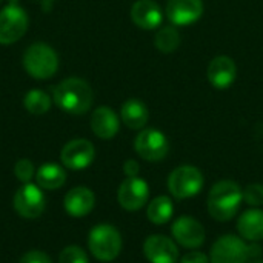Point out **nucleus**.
Returning a JSON list of instances; mask_svg holds the SVG:
<instances>
[{"mask_svg": "<svg viewBox=\"0 0 263 263\" xmlns=\"http://www.w3.org/2000/svg\"><path fill=\"white\" fill-rule=\"evenodd\" d=\"M52 100L62 111L72 116H82L89 111L94 94L88 82L79 77H69L52 89Z\"/></svg>", "mask_w": 263, "mask_h": 263, "instance_id": "1", "label": "nucleus"}, {"mask_svg": "<svg viewBox=\"0 0 263 263\" xmlns=\"http://www.w3.org/2000/svg\"><path fill=\"white\" fill-rule=\"evenodd\" d=\"M243 200V190L233 180L217 182L208 194V213L217 222L231 220Z\"/></svg>", "mask_w": 263, "mask_h": 263, "instance_id": "2", "label": "nucleus"}, {"mask_svg": "<svg viewBox=\"0 0 263 263\" xmlns=\"http://www.w3.org/2000/svg\"><path fill=\"white\" fill-rule=\"evenodd\" d=\"M23 66L32 79L46 80L57 72L59 55L46 43H32L23 54Z\"/></svg>", "mask_w": 263, "mask_h": 263, "instance_id": "3", "label": "nucleus"}, {"mask_svg": "<svg viewBox=\"0 0 263 263\" xmlns=\"http://www.w3.org/2000/svg\"><path fill=\"white\" fill-rule=\"evenodd\" d=\"M88 247L92 256L100 262L114 260L122 251V236L112 225H97L88 236Z\"/></svg>", "mask_w": 263, "mask_h": 263, "instance_id": "4", "label": "nucleus"}, {"mask_svg": "<svg viewBox=\"0 0 263 263\" xmlns=\"http://www.w3.org/2000/svg\"><path fill=\"white\" fill-rule=\"evenodd\" d=\"M203 188V174L193 165L176 168L168 177V190L176 199H191Z\"/></svg>", "mask_w": 263, "mask_h": 263, "instance_id": "5", "label": "nucleus"}, {"mask_svg": "<svg viewBox=\"0 0 263 263\" xmlns=\"http://www.w3.org/2000/svg\"><path fill=\"white\" fill-rule=\"evenodd\" d=\"M28 14L17 0L6 5L0 11V45H11L20 40L28 29Z\"/></svg>", "mask_w": 263, "mask_h": 263, "instance_id": "6", "label": "nucleus"}, {"mask_svg": "<svg viewBox=\"0 0 263 263\" xmlns=\"http://www.w3.org/2000/svg\"><path fill=\"white\" fill-rule=\"evenodd\" d=\"M248 259V245L242 237L233 234L219 237L210 253V263H247Z\"/></svg>", "mask_w": 263, "mask_h": 263, "instance_id": "7", "label": "nucleus"}, {"mask_svg": "<svg viewBox=\"0 0 263 263\" xmlns=\"http://www.w3.org/2000/svg\"><path fill=\"white\" fill-rule=\"evenodd\" d=\"M134 149L146 162H160L166 157L170 151V143L162 131L156 128H148L140 131L136 137Z\"/></svg>", "mask_w": 263, "mask_h": 263, "instance_id": "8", "label": "nucleus"}, {"mask_svg": "<svg viewBox=\"0 0 263 263\" xmlns=\"http://www.w3.org/2000/svg\"><path fill=\"white\" fill-rule=\"evenodd\" d=\"M46 206V199L42 188L35 183H23L14 196V208L25 219H37Z\"/></svg>", "mask_w": 263, "mask_h": 263, "instance_id": "9", "label": "nucleus"}, {"mask_svg": "<svg viewBox=\"0 0 263 263\" xmlns=\"http://www.w3.org/2000/svg\"><path fill=\"white\" fill-rule=\"evenodd\" d=\"M94 157H96L94 145L86 139H74L68 142L60 153V160L63 166L72 171H80L88 168L94 162Z\"/></svg>", "mask_w": 263, "mask_h": 263, "instance_id": "10", "label": "nucleus"}, {"mask_svg": "<svg viewBox=\"0 0 263 263\" xmlns=\"http://www.w3.org/2000/svg\"><path fill=\"white\" fill-rule=\"evenodd\" d=\"M148 197H149V186L139 176L125 179L117 191V200L120 206L126 211L140 210L148 202Z\"/></svg>", "mask_w": 263, "mask_h": 263, "instance_id": "11", "label": "nucleus"}, {"mask_svg": "<svg viewBox=\"0 0 263 263\" xmlns=\"http://www.w3.org/2000/svg\"><path fill=\"white\" fill-rule=\"evenodd\" d=\"M174 240L188 250H196L203 245L205 242V228L203 225L190 217V216H180L171 228Z\"/></svg>", "mask_w": 263, "mask_h": 263, "instance_id": "12", "label": "nucleus"}, {"mask_svg": "<svg viewBox=\"0 0 263 263\" xmlns=\"http://www.w3.org/2000/svg\"><path fill=\"white\" fill-rule=\"evenodd\" d=\"M143 253L149 263H177L179 260L176 242L162 234L149 236L143 243Z\"/></svg>", "mask_w": 263, "mask_h": 263, "instance_id": "13", "label": "nucleus"}, {"mask_svg": "<svg viewBox=\"0 0 263 263\" xmlns=\"http://www.w3.org/2000/svg\"><path fill=\"white\" fill-rule=\"evenodd\" d=\"M165 14L173 25L186 26L196 23L203 14L202 0H168Z\"/></svg>", "mask_w": 263, "mask_h": 263, "instance_id": "14", "label": "nucleus"}, {"mask_svg": "<svg viewBox=\"0 0 263 263\" xmlns=\"http://www.w3.org/2000/svg\"><path fill=\"white\" fill-rule=\"evenodd\" d=\"M237 77L236 62L228 55H217L208 66V80L216 89L230 88Z\"/></svg>", "mask_w": 263, "mask_h": 263, "instance_id": "15", "label": "nucleus"}, {"mask_svg": "<svg viewBox=\"0 0 263 263\" xmlns=\"http://www.w3.org/2000/svg\"><path fill=\"white\" fill-rule=\"evenodd\" d=\"M65 210L72 217H85L88 216L94 205H96V196L94 193L86 186H77L68 191L63 200Z\"/></svg>", "mask_w": 263, "mask_h": 263, "instance_id": "16", "label": "nucleus"}, {"mask_svg": "<svg viewBox=\"0 0 263 263\" xmlns=\"http://www.w3.org/2000/svg\"><path fill=\"white\" fill-rule=\"evenodd\" d=\"M131 18L142 29H156L163 20V11L153 0H137L131 8Z\"/></svg>", "mask_w": 263, "mask_h": 263, "instance_id": "17", "label": "nucleus"}, {"mask_svg": "<svg viewBox=\"0 0 263 263\" xmlns=\"http://www.w3.org/2000/svg\"><path fill=\"white\" fill-rule=\"evenodd\" d=\"M120 128V120L114 109L109 106H99L91 116V129L92 133L103 140L112 139Z\"/></svg>", "mask_w": 263, "mask_h": 263, "instance_id": "18", "label": "nucleus"}, {"mask_svg": "<svg viewBox=\"0 0 263 263\" xmlns=\"http://www.w3.org/2000/svg\"><path fill=\"white\" fill-rule=\"evenodd\" d=\"M237 231L243 240H263V210L251 208L245 211L237 220Z\"/></svg>", "mask_w": 263, "mask_h": 263, "instance_id": "19", "label": "nucleus"}, {"mask_svg": "<svg viewBox=\"0 0 263 263\" xmlns=\"http://www.w3.org/2000/svg\"><path fill=\"white\" fill-rule=\"evenodd\" d=\"M122 122L131 129H142L149 119V111L146 105L137 99H129L122 105L120 109Z\"/></svg>", "mask_w": 263, "mask_h": 263, "instance_id": "20", "label": "nucleus"}, {"mask_svg": "<svg viewBox=\"0 0 263 263\" xmlns=\"http://www.w3.org/2000/svg\"><path fill=\"white\" fill-rule=\"evenodd\" d=\"M35 182L42 190H57L66 182L65 170L57 163H45L35 171Z\"/></svg>", "mask_w": 263, "mask_h": 263, "instance_id": "21", "label": "nucleus"}, {"mask_svg": "<svg viewBox=\"0 0 263 263\" xmlns=\"http://www.w3.org/2000/svg\"><path fill=\"white\" fill-rule=\"evenodd\" d=\"M174 214V205L173 200L166 196H159L151 200L146 210L148 220L154 225H165L171 220Z\"/></svg>", "mask_w": 263, "mask_h": 263, "instance_id": "22", "label": "nucleus"}, {"mask_svg": "<svg viewBox=\"0 0 263 263\" xmlns=\"http://www.w3.org/2000/svg\"><path fill=\"white\" fill-rule=\"evenodd\" d=\"M23 105H25L28 112L40 116V114H45V112L49 111L51 99L42 89H31V91L26 92V96L23 99Z\"/></svg>", "mask_w": 263, "mask_h": 263, "instance_id": "23", "label": "nucleus"}, {"mask_svg": "<svg viewBox=\"0 0 263 263\" xmlns=\"http://www.w3.org/2000/svg\"><path fill=\"white\" fill-rule=\"evenodd\" d=\"M154 45L160 52H165V54L174 52L180 45V35L174 26H165L159 29V32L156 34Z\"/></svg>", "mask_w": 263, "mask_h": 263, "instance_id": "24", "label": "nucleus"}, {"mask_svg": "<svg viewBox=\"0 0 263 263\" xmlns=\"http://www.w3.org/2000/svg\"><path fill=\"white\" fill-rule=\"evenodd\" d=\"M59 263H88V256L80 247H66L60 256H59Z\"/></svg>", "mask_w": 263, "mask_h": 263, "instance_id": "25", "label": "nucleus"}, {"mask_svg": "<svg viewBox=\"0 0 263 263\" xmlns=\"http://www.w3.org/2000/svg\"><path fill=\"white\" fill-rule=\"evenodd\" d=\"M243 202H247L250 206H260L263 205V185L260 183H251L243 190Z\"/></svg>", "mask_w": 263, "mask_h": 263, "instance_id": "26", "label": "nucleus"}, {"mask_svg": "<svg viewBox=\"0 0 263 263\" xmlns=\"http://www.w3.org/2000/svg\"><path fill=\"white\" fill-rule=\"evenodd\" d=\"M14 174H15V177H17L20 182L28 183V182L34 177V174H35V170H34L32 162L28 160V159H20V160L15 163V166H14Z\"/></svg>", "mask_w": 263, "mask_h": 263, "instance_id": "27", "label": "nucleus"}, {"mask_svg": "<svg viewBox=\"0 0 263 263\" xmlns=\"http://www.w3.org/2000/svg\"><path fill=\"white\" fill-rule=\"evenodd\" d=\"M18 263H52L51 259L48 257V254H45L43 251H29L26 253Z\"/></svg>", "mask_w": 263, "mask_h": 263, "instance_id": "28", "label": "nucleus"}, {"mask_svg": "<svg viewBox=\"0 0 263 263\" xmlns=\"http://www.w3.org/2000/svg\"><path fill=\"white\" fill-rule=\"evenodd\" d=\"M180 263H210V257L200 251H191L180 259Z\"/></svg>", "mask_w": 263, "mask_h": 263, "instance_id": "29", "label": "nucleus"}, {"mask_svg": "<svg viewBox=\"0 0 263 263\" xmlns=\"http://www.w3.org/2000/svg\"><path fill=\"white\" fill-rule=\"evenodd\" d=\"M140 171V166L136 160H126L123 165V173L126 174V177H137Z\"/></svg>", "mask_w": 263, "mask_h": 263, "instance_id": "30", "label": "nucleus"}, {"mask_svg": "<svg viewBox=\"0 0 263 263\" xmlns=\"http://www.w3.org/2000/svg\"><path fill=\"white\" fill-rule=\"evenodd\" d=\"M260 253H262V248L259 247V242H251V245H248V254L251 259L259 257Z\"/></svg>", "mask_w": 263, "mask_h": 263, "instance_id": "31", "label": "nucleus"}, {"mask_svg": "<svg viewBox=\"0 0 263 263\" xmlns=\"http://www.w3.org/2000/svg\"><path fill=\"white\" fill-rule=\"evenodd\" d=\"M40 2H51V0H40Z\"/></svg>", "mask_w": 263, "mask_h": 263, "instance_id": "32", "label": "nucleus"}, {"mask_svg": "<svg viewBox=\"0 0 263 263\" xmlns=\"http://www.w3.org/2000/svg\"><path fill=\"white\" fill-rule=\"evenodd\" d=\"M0 2H2V0H0Z\"/></svg>", "mask_w": 263, "mask_h": 263, "instance_id": "33", "label": "nucleus"}]
</instances>
